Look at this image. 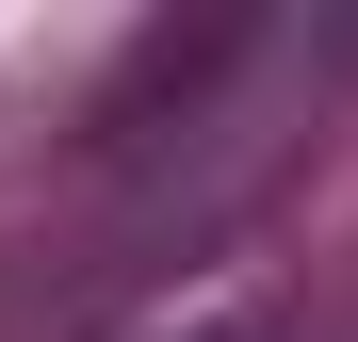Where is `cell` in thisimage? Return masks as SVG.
<instances>
[{"mask_svg":"<svg viewBox=\"0 0 358 342\" xmlns=\"http://www.w3.org/2000/svg\"><path fill=\"white\" fill-rule=\"evenodd\" d=\"M147 342H277V310H261V294H196V310L147 326Z\"/></svg>","mask_w":358,"mask_h":342,"instance_id":"obj_1","label":"cell"}]
</instances>
